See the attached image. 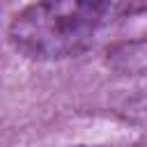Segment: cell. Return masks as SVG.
Returning <instances> with one entry per match:
<instances>
[{"label":"cell","instance_id":"cell-1","mask_svg":"<svg viewBox=\"0 0 147 147\" xmlns=\"http://www.w3.org/2000/svg\"><path fill=\"white\" fill-rule=\"evenodd\" d=\"M106 14V0H37L14 16L9 39L32 60L71 57L92 44Z\"/></svg>","mask_w":147,"mask_h":147},{"label":"cell","instance_id":"cell-2","mask_svg":"<svg viewBox=\"0 0 147 147\" xmlns=\"http://www.w3.org/2000/svg\"><path fill=\"white\" fill-rule=\"evenodd\" d=\"M108 11L117 16H138L147 14V0H106Z\"/></svg>","mask_w":147,"mask_h":147},{"label":"cell","instance_id":"cell-3","mask_svg":"<svg viewBox=\"0 0 147 147\" xmlns=\"http://www.w3.org/2000/svg\"><path fill=\"white\" fill-rule=\"evenodd\" d=\"M142 67H145V69H147V57H142Z\"/></svg>","mask_w":147,"mask_h":147}]
</instances>
